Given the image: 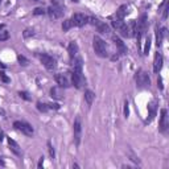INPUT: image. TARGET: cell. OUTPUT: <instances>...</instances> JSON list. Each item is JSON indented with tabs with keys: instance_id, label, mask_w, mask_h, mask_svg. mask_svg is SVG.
<instances>
[{
	"instance_id": "6da1fadb",
	"label": "cell",
	"mask_w": 169,
	"mask_h": 169,
	"mask_svg": "<svg viewBox=\"0 0 169 169\" xmlns=\"http://www.w3.org/2000/svg\"><path fill=\"white\" fill-rule=\"evenodd\" d=\"M92 46H94V50L95 53H97L99 57H107L108 55V52H107V45H106V42L103 41L100 37H94V40H92Z\"/></svg>"
},
{
	"instance_id": "7a4b0ae2",
	"label": "cell",
	"mask_w": 169,
	"mask_h": 169,
	"mask_svg": "<svg viewBox=\"0 0 169 169\" xmlns=\"http://www.w3.org/2000/svg\"><path fill=\"white\" fill-rule=\"evenodd\" d=\"M135 79H136V84L139 87H148L151 84L149 75H148L144 70H139V71H137Z\"/></svg>"
},
{
	"instance_id": "3957f363",
	"label": "cell",
	"mask_w": 169,
	"mask_h": 169,
	"mask_svg": "<svg viewBox=\"0 0 169 169\" xmlns=\"http://www.w3.org/2000/svg\"><path fill=\"white\" fill-rule=\"evenodd\" d=\"M13 127H15L17 131H21L24 135H26V136H32V135H33V128H32V126L28 123H25V121L17 120L13 123Z\"/></svg>"
},
{
	"instance_id": "277c9868",
	"label": "cell",
	"mask_w": 169,
	"mask_h": 169,
	"mask_svg": "<svg viewBox=\"0 0 169 169\" xmlns=\"http://www.w3.org/2000/svg\"><path fill=\"white\" fill-rule=\"evenodd\" d=\"M73 131H74V140L75 144L78 145L81 141V132H82V121H81V116H77L73 124Z\"/></svg>"
},
{
	"instance_id": "5b68a950",
	"label": "cell",
	"mask_w": 169,
	"mask_h": 169,
	"mask_svg": "<svg viewBox=\"0 0 169 169\" xmlns=\"http://www.w3.org/2000/svg\"><path fill=\"white\" fill-rule=\"evenodd\" d=\"M38 58L42 62V65H44L48 70H53V69H55V60L53 57H50V55H48V54H40Z\"/></svg>"
},
{
	"instance_id": "8992f818",
	"label": "cell",
	"mask_w": 169,
	"mask_h": 169,
	"mask_svg": "<svg viewBox=\"0 0 169 169\" xmlns=\"http://www.w3.org/2000/svg\"><path fill=\"white\" fill-rule=\"evenodd\" d=\"M87 16L83 15V13H74L73 17L70 18L71 23H73V25L75 26H83L84 24H87Z\"/></svg>"
},
{
	"instance_id": "52a82bcc",
	"label": "cell",
	"mask_w": 169,
	"mask_h": 169,
	"mask_svg": "<svg viewBox=\"0 0 169 169\" xmlns=\"http://www.w3.org/2000/svg\"><path fill=\"white\" fill-rule=\"evenodd\" d=\"M71 81H73V84L77 89H82V86L84 84V78H83V75H82V73H79V71H73V74H71Z\"/></svg>"
},
{
	"instance_id": "ba28073f",
	"label": "cell",
	"mask_w": 169,
	"mask_h": 169,
	"mask_svg": "<svg viewBox=\"0 0 169 169\" xmlns=\"http://www.w3.org/2000/svg\"><path fill=\"white\" fill-rule=\"evenodd\" d=\"M169 126V121H168V111L165 108H163L160 112V131L161 132H165L166 128Z\"/></svg>"
},
{
	"instance_id": "9c48e42d",
	"label": "cell",
	"mask_w": 169,
	"mask_h": 169,
	"mask_svg": "<svg viewBox=\"0 0 169 169\" xmlns=\"http://www.w3.org/2000/svg\"><path fill=\"white\" fill-rule=\"evenodd\" d=\"M48 15L50 16V18H53V20H55V18H60L61 16L63 15V9L60 7H54V5H52L50 8H48Z\"/></svg>"
},
{
	"instance_id": "30bf717a",
	"label": "cell",
	"mask_w": 169,
	"mask_h": 169,
	"mask_svg": "<svg viewBox=\"0 0 169 169\" xmlns=\"http://www.w3.org/2000/svg\"><path fill=\"white\" fill-rule=\"evenodd\" d=\"M163 54L161 53H156L155 54V60H153V71L155 73H158V71L161 70V67H163Z\"/></svg>"
},
{
	"instance_id": "8fae6325",
	"label": "cell",
	"mask_w": 169,
	"mask_h": 169,
	"mask_svg": "<svg viewBox=\"0 0 169 169\" xmlns=\"http://www.w3.org/2000/svg\"><path fill=\"white\" fill-rule=\"evenodd\" d=\"M112 41H114V44L116 45V48L119 49V53H120V54H126V53H127V46L124 45V42L121 41L119 37H116V36L112 37Z\"/></svg>"
},
{
	"instance_id": "7c38bea8",
	"label": "cell",
	"mask_w": 169,
	"mask_h": 169,
	"mask_svg": "<svg viewBox=\"0 0 169 169\" xmlns=\"http://www.w3.org/2000/svg\"><path fill=\"white\" fill-rule=\"evenodd\" d=\"M54 78H55V82H57L61 87H69V86H70V83H69V79L66 78L65 74H57Z\"/></svg>"
},
{
	"instance_id": "4fadbf2b",
	"label": "cell",
	"mask_w": 169,
	"mask_h": 169,
	"mask_svg": "<svg viewBox=\"0 0 169 169\" xmlns=\"http://www.w3.org/2000/svg\"><path fill=\"white\" fill-rule=\"evenodd\" d=\"M136 36V21L131 20L127 25V37H135Z\"/></svg>"
},
{
	"instance_id": "5bb4252c",
	"label": "cell",
	"mask_w": 169,
	"mask_h": 169,
	"mask_svg": "<svg viewBox=\"0 0 169 169\" xmlns=\"http://www.w3.org/2000/svg\"><path fill=\"white\" fill-rule=\"evenodd\" d=\"M50 94L54 99H62L63 95H62V87L61 86H54L50 89Z\"/></svg>"
},
{
	"instance_id": "9a60e30c",
	"label": "cell",
	"mask_w": 169,
	"mask_h": 169,
	"mask_svg": "<svg viewBox=\"0 0 169 169\" xmlns=\"http://www.w3.org/2000/svg\"><path fill=\"white\" fill-rule=\"evenodd\" d=\"M166 29H158V26H156V44L157 46H161V42H163V36H165Z\"/></svg>"
},
{
	"instance_id": "2e32d148",
	"label": "cell",
	"mask_w": 169,
	"mask_h": 169,
	"mask_svg": "<svg viewBox=\"0 0 169 169\" xmlns=\"http://www.w3.org/2000/svg\"><path fill=\"white\" fill-rule=\"evenodd\" d=\"M67 52H69V55H70V58H75L77 53H78V45H77V42L71 41L70 44H69Z\"/></svg>"
},
{
	"instance_id": "e0dca14e",
	"label": "cell",
	"mask_w": 169,
	"mask_h": 169,
	"mask_svg": "<svg viewBox=\"0 0 169 169\" xmlns=\"http://www.w3.org/2000/svg\"><path fill=\"white\" fill-rule=\"evenodd\" d=\"M128 13V7H127L126 4L124 5H120V7L118 8V11H116V18H119V20H123V17Z\"/></svg>"
},
{
	"instance_id": "ac0fdd59",
	"label": "cell",
	"mask_w": 169,
	"mask_h": 169,
	"mask_svg": "<svg viewBox=\"0 0 169 169\" xmlns=\"http://www.w3.org/2000/svg\"><path fill=\"white\" fill-rule=\"evenodd\" d=\"M148 111H149V118H148V121H152L153 118L156 116V103L151 102L148 104Z\"/></svg>"
},
{
	"instance_id": "d6986e66",
	"label": "cell",
	"mask_w": 169,
	"mask_h": 169,
	"mask_svg": "<svg viewBox=\"0 0 169 169\" xmlns=\"http://www.w3.org/2000/svg\"><path fill=\"white\" fill-rule=\"evenodd\" d=\"M95 98V94L91 91V90H86L84 91V100H86L87 106H91L92 104V100Z\"/></svg>"
},
{
	"instance_id": "ffe728a7",
	"label": "cell",
	"mask_w": 169,
	"mask_h": 169,
	"mask_svg": "<svg viewBox=\"0 0 169 169\" xmlns=\"http://www.w3.org/2000/svg\"><path fill=\"white\" fill-rule=\"evenodd\" d=\"M97 28H98V32H100L102 34H108V33H110V26H108L107 24H104V23H99L97 25Z\"/></svg>"
},
{
	"instance_id": "44dd1931",
	"label": "cell",
	"mask_w": 169,
	"mask_h": 169,
	"mask_svg": "<svg viewBox=\"0 0 169 169\" xmlns=\"http://www.w3.org/2000/svg\"><path fill=\"white\" fill-rule=\"evenodd\" d=\"M8 144H9V147H11V149L13 151V153H16V155H20V149H18V144L15 141V140H12L9 137V139H8Z\"/></svg>"
},
{
	"instance_id": "7402d4cb",
	"label": "cell",
	"mask_w": 169,
	"mask_h": 169,
	"mask_svg": "<svg viewBox=\"0 0 169 169\" xmlns=\"http://www.w3.org/2000/svg\"><path fill=\"white\" fill-rule=\"evenodd\" d=\"M73 67H74L73 71H79V73H82V58L78 57V58H75V60H74Z\"/></svg>"
},
{
	"instance_id": "603a6c76",
	"label": "cell",
	"mask_w": 169,
	"mask_h": 169,
	"mask_svg": "<svg viewBox=\"0 0 169 169\" xmlns=\"http://www.w3.org/2000/svg\"><path fill=\"white\" fill-rule=\"evenodd\" d=\"M124 25H126V24H124V21L123 20H119V18H115V20L112 21V26L116 29V31H120Z\"/></svg>"
},
{
	"instance_id": "cb8c5ba5",
	"label": "cell",
	"mask_w": 169,
	"mask_h": 169,
	"mask_svg": "<svg viewBox=\"0 0 169 169\" xmlns=\"http://www.w3.org/2000/svg\"><path fill=\"white\" fill-rule=\"evenodd\" d=\"M149 49H151V37L147 36V37H145V46H144V50H143V53H144V54H148Z\"/></svg>"
},
{
	"instance_id": "d4e9b609",
	"label": "cell",
	"mask_w": 169,
	"mask_h": 169,
	"mask_svg": "<svg viewBox=\"0 0 169 169\" xmlns=\"http://www.w3.org/2000/svg\"><path fill=\"white\" fill-rule=\"evenodd\" d=\"M71 26H74V25H73V23H71L70 18H69V20H65V21L62 23V29H63L65 32H66V31H69V29H70Z\"/></svg>"
},
{
	"instance_id": "484cf974",
	"label": "cell",
	"mask_w": 169,
	"mask_h": 169,
	"mask_svg": "<svg viewBox=\"0 0 169 169\" xmlns=\"http://www.w3.org/2000/svg\"><path fill=\"white\" fill-rule=\"evenodd\" d=\"M37 108H38V111H41V112H46V111L49 110V106L45 104V103L38 102V103H37Z\"/></svg>"
},
{
	"instance_id": "4316f807",
	"label": "cell",
	"mask_w": 169,
	"mask_h": 169,
	"mask_svg": "<svg viewBox=\"0 0 169 169\" xmlns=\"http://www.w3.org/2000/svg\"><path fill=\"white\" fill-rule=\"evenodd\" d=\"M128 156L131 157V160L133 161V163H136V164H140V160H139V157H137L136 155H135L133 152H132L131 149H128Z\"/></svg>"
},
{
	"instance_id": "83f0119b",
	"label": "cell",
	"mask_w": 169,
	"mask_h": 169,
	"mask_svg": "<svg viewBox=\"0 0 169 169\" xmlns=\"http://www.w3.org/2000/svg\"><path fill=\"white\" fill-rule=\"evenodd\" d=\"M17 61L20 62V65H23V66H26L29 63V61L26 60L24 55H17Z\"/></svg>"
},
{
	"instance_id": "f1b7e54d",
	"label": "cell",
	"mask_w": 169,
	"mask_h": 169,
	"mask_svg": "<svg viewBox=\"0 0 169 169\" xmlns=\"http://www.w3.org/2000/svg\"><path fill=\"white\" fill-rule=\"evenodd\" d=\"M87 23H90V24H91V25L97 26V25H98V24H99V23H100V21H99V20H98V18H97V17H89V18H87Z\"/></svg>"
},
{
	"instance_id": "f546056e",
	"label": "cell",
	"mask_w": 169,
	"mask_h": 169,
	"mask_svg": "<svg viewBox=\"0 0 169 169\" xmlns=\"http://www.w3.org/2000/svg\"><path fill=\"white\" fill-rule=\"evenodd\" d=\"M0 81H3L4 83H8V82H9V78L5 75L4 71H0Z\"/></svg>"
},
{
	"instance_id": "4dcf8cb0",
	"label": "cell",
	"mask_w": 169,
	"mask_h": 169,
	"mask_svg": "<svg viewBox=\"0 0 169 169\" xmlns=\"http://www.w3.org/2000/svg\"><path fill=\"white\" fill-rule=\"evenodd\" d=\"M45 12H46V11H45L44 8H36V9L33 11V15H36V16H38V15H44Z\"/></svg>"
},
{
	"instance_id": "1f68e13d",
	"label": "cell",
	"mask_w": 169,
	"mask_h": 169,
	"mask_svg": "<svg viewBox=\"0 0 169 169\" xmlns=\"http://www.w3.org/2000/svg\"><path fill=\"white\" fill-rule=\"evenodd\" d=\"M24 37L25 38H28V37H32V36H34V32L33 31H31V29H26V31H24Z\"/></svg>"
},
{
	"instance_id": "d6a6232c",
	"label": "cell",
	"mask_w": 169,
	"mask_h": 169,
	"mask_svg": "<svg viewBox=\"0 0 169 169\" xmlns=\"http://www.w3.org/2000/svg\"><path fill=\"white\" fill-rule=\"evenodd\" d=\"M18 95H20L23 99H25V100H31V97H29V94H28V92H25V91H20V92H18Z\"/></svg>"
},
{
	"instance_id": "836d02e7",
	"label": "cell",
	"mask_w": 169,
	"mask_h": 169,
	"mask_svg": "<svg viewBox=\"0 0 169 169\" xmlns=\"http://www.w3.org/2000/svg\"><path fill=\"white\" fill-rule=\"evenodd\" d=\"M8 38H9V33H8V32H0V41L8 40Z\"/></svg>"
},
{
	"instance_id": "e575fe53",
	"label": "cell",
	"mask_w": 169,
	"mask_h": 169,
	"mask_svg": "<svg viewBox=\"0 0 169 169\" xmlns=\"http://www.w3.org/2000/svg\"><path fill=\"white\" fill-rule=\"evenodd\" d=\"M50 1H52V4L54 5V7L62 8V1H61V0H50Z\"/></svg>"
},
{
	"instance_id": "d590c367",
	"label": "cell",
	"mask_w": 169,
	"mask_h": 169,
	"mask_svg": "<svg viewBox=\"0 0 169 169\" xmlns=\"http://www.w3.org/2000/svg\"><path fill=\"white\" fill-rule=\"evenodd\" d=\"M128 114H129V108H128V102L124 103V116L128 118Z\"/></svg>"
},
{
	"instance_id": "8d00e7d4",
	"label": "cell",
	"mask_w": 169,
	"mask_h": 169,
	"mask_svg": "<svg viewBox=\"0 0 169 169\" xmlns=\"http://www.w3.org/2000/svg\"><path fill=\"white\" fill-rule=\"evenodd\" d=\"M49 110L50 108H53V110H58V108H60V104H57V103H49Z\"/></svg>"
},
{
	"instance_id": "74e56055",
	"label": "cell",
	"mask_w": 169,
	"mask_h": 169,
	"mask_svg": "<svg viewBox=\"0 0 169 169\" xmlns=\"http://www.w3.org/2000/svg\"><path fill=\"white\" fill-rule=\"evenodd\" d=\"M48 148H49V153H50V156H52V157H54V149H53V147H52V144H50V143H48Z\"/></svg>"
},
{
	"instance_id": "f35d334b",
	"label": "cell",
	"mask_w": 169,
	"mask_h": 169,
	"mask_svg": "<svg viewBox=\"0 0 169 169\" xmlns=\"http://www.w3.org/2000/svg\"><path fill=\"white\" fill-rule=\"evenodd\" d=\"M168 9H169V5H166L165 9H164V13H163V17H164V18L168 17Z\"/></svg>"
},
{
	"instance_id": "ab89813d",
	"label": "cell",
	"mask_w": 169,
	"mask_h": 169,
	"mask_svg": "<svg viewBox=\"0 0 169 169\" xmlns=\"http://www.w3.org/2000/svg\"><path fill=\"white\" fill-rule=\"evenodd\" d=\"M158 86H160V89H163V87H164V86H163V81H161V78L158 79Z\"/></svg>"
},
{
	"instance_id": "60d3db41",
	"label": "cell",
	"mask_w": 169,
	"mask_h": 169,
	"mask_svg": "<svg viewBox=\"0 0 169 169\" xmlns=\"http://www.w3.org/2000/svg\"><path fill=\"white\" fill-rule=\"evenodd\" d=\"M0 165H1V166H4V165H5L4 160H3V158H1V157H0Z\"/></svg>"
},
{
	"instance_id": "b9f144b4",
	"label": "cell",
	"mask_w": 169,
	"mask_h": 169,
	"mask_svg": "<svg viewBox=\"0 0 169 169\" xmlns=\"http://www.w3.org/2000/svg\"><path fill=\"white\" fill-rule=\"evenodd\" d=\"M41 166H42V157L40 158V163H38V168H41Z\"/></svg>"
},
{
	"instance_id": "7bdbcfd3",
	"label": "cell",
	"mask_w": 169,
	"mask_h": 169,
	"mask_svg": "<svg viewBox=\"0 0 169 169\" xmlns=\"http://www.w3.org/2000/svg\"><path fill=\"white\" fill-rule=\"evenodd\" d=\"M1 140H3V132L0 131V141H1Z\"/></svg>"
},
{
	"instance_id": "ee69618b",
	"label": "cell",
	"mask_w": 169,
	"mask_h": 169,
	"mask_svg": "<svg viewBox=\"0 0 169 169\" xmlns=\"http://www.w3.org/2000/svg\"><path fill=\"white\" fill-rule=\"evenodd\" d=\"M4 26H5V25H4V24H0V31H1V29H3V28H4Z\"/></svg>"
},
{
	"instance_id": "f6af8a7d",
	"label": "cell",
	"mask_w": 169,
	"mask_h": 169,
	"mask_svg": "<svg viewBox=\"0 0 169 169\" xmlns=\"http://www.w3.org/2000/svg\"><path fill=\"white\" fill-rule=\"evenodd\" d=\"M0 67H3V69H4V67H5V65H3V63L0 62Z\"/></svg>"
},
{
	"instance_id": "bcb514c9",
	"label": "cell",
	"mask_w": 169,
	"mask_h": 169,
	"mask_svg": "<svg viewBox=\"0 0 169 169\" xmlns=\"http://www.w3.org/2000/svg\"><path fill=\"white\" fill-rule=\"evenodd\" d=\"M33 1H40V0H33Z\"/></svg>"
},
{
	"instance_id": "7dc6e473",
	"label": "cell",
	"mask_w": 169,
	"mask_h": 169,
	"mask_svg": "<svg viewBox=\"0 0 169 169\" xmlns=\"http://www.w3.org/2000/svg\"><path fill=\"white\" fill-rule=\"evenodd\" d=\"M73 1H77V0H73Z\"/></svg>"
},
{
	"instance_id": "c3c4849f",
	"label": "cell",
	"mask_w": 169,
	"mask_h": 169,
	"mask_svg": "<svg viewBox=\"0 0 169 169\" xmlns=\"http://www.w3.org/2000/svg\"><path fill=\"white\" fill-rule=\"evenodd\" d=\"M0 3H1V0H0Z\"/></svg>"
}]
</instances>
